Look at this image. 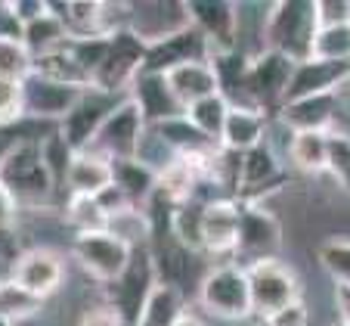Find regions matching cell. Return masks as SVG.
I'll return each mask as SVG.
<instances>
[{"label": "cell", "mask_w": 350, "mask_h": 326, "mask_svg": "<svg viewBox=\"0 0 350 326\" xmlns=\"http://www.w3.org/2000/svg\"><path fill=\"white\" fill-rule=\"evenodd\" d=\"M319 32L317 0H285L270 3L264 22V50L285 56L288 62L313 60V40Z\"/></svg>", "instance_id": "1"}, {"label": "cell", "mask_w": 350, "mask_h": 326, "mask_svg": "<svg viewBox=\"0 0 350 326\" xmlns=\"http://www.w3.org/2000/svg\"><path fill=\"white\" fill-rule=\"evenodd\" d=\"M127 100L139 109V118H143L146 127L161 125V121L174 118V115H183V106L174 100L171 87H167V78L161 72H146V68H139L137 78L127 87Z\"/></svg>", "instance_id": "17"}, {"label": "cell", "mask_w": 350, "mask_h": 326, "mask_svg": "<svg viewBox=\"0 0 350 326\" xmlns=\"http://www.w3.org/2000/svg\"><path fill=\"white\" fill-rule=\"evenodd\" d=\"M34 68V60L28 53L22 40H7L0 38V78L3 81H25Z\"/></svg>", "instance_id": "39"}, {"label": "cell", "mask_w": 350, "mask_h": 326, "mask_svg": "<svg viewBox=\"0 0 350 326\" xmlns=\"http://www.w3.org/2000/svg\"><path fill=\"white\" fill-rule=\"evenodd\" d=\"M291 68L295 62H288L279 53H270V50L252 53L248 75H245V109H260L264 115L279 112Z\"/></svg>", "instance_id": "6"}, {"label": "cell", "mask_w": 350, "mask_h": 326, "mask_svg": "<svg viewBox=\"0 0 350 326\" xmlns=\"http://www.w3.org/2000/svg\"><path fill=\"white\" fill-rule=\"evenodd\" d=\"M338 326H344V323H338Z\"/></svg>", "instance_id": "51"}, {"label": "cell", "mask_w": 350, "mask_h": 326, "mask_svg": "<svg viewBox=\"0 0 350 326\" xmlns=\"http://www.w3.org/2000/svg\"><path fill=\"white\" fill-rule=\"evenodd\" d=\"M335 305L341 314V323L350 326V286H335Z\"/></svg>", "instance_id": "48"}, {"label": "cell", "mask_w": 350, "mask_h": 326, "mask_svg": "<svg viewBox=\"0 0 350 326\" xmlns=\"http://www.w3.org/2000/svg\"><path fill=\"white\" fill-rule=\"evenodd\" d=\"M267 134H270V115H264L260 109L230 106L224 134H220V147L230 153H248V149L267 143Z\"/></svg>", "instance_id": "22"}, {"label": "cell", "mask_w": 350, "mask_h": 326, "mask_svg": "<svg viewBox=\"0 0 350 326\" xmlns=\"http://www.w3.org/2000/svg\"><path fill=\"white\" fill-rule=\"evenodd\" d=\"M325 147H329L325 171H332V177L338 180V186L350 196V134L347 131H329L325 134Z\"/></svg>", "instance_id": "37"}, {"label": "cell", "mask_w": 350, "mask_h": 326, "mask_svg": "<svg viewBox=\"0 0 350 326\" xmlns=\"http://www.w3.org/2000/svg\"><path fill=\"white\" fill-rule=\"evenodd\" d=\"M16 286L28 289L38 299H50L59 292V286L66 283V261L46 246L22 249V255L16 258V264L10 267V277Z\"/></svg>", "instance_id": "12"}, {"label": "cell", "mask_w": 350, "mask_h": 326, "mask_svg": "<svg viewBox=\"0 0 350 326\" xmlns=\"http://www.w3.org/2000/svg\"><path fill=\"white\" fill-rule=\"evenodd\" d=\"M25 118V106H22V84L19 81H3L0 78V125H13V121Z\"/></svg>", "instance_id": "41"}, {"label": "cell", "mask_w": 350, "mask_h": 326, "mask_svg": "<svg viewBox=\"0 0 350 326\" xmlns=\"http://www.w3.org/2000/svg\"><path fill=\"white\" fill-rule=\"evenodd\" d=\"M165 78H167V87H171V93H174V100H177L183 109L217 93V75H214V68L208 60L205 62H186V66H180V68H171Z\"/></svg>", "instance_id": "24"}, {"label": "cell", "mask_w": 350, "mask_h": 326, "mask_svg": "<svg viewBox=\"0 0 350 326\" xmlns=\"http://www.w3.org/2000/svg\"><path fill=\"white\" fill-rule=\"evenodd\" d=\"M146 125L139 118V109L131 100L118 103L109 112V118L99 125V131L90 140V153L103 155L106 162H118V159H133L137 155V143L143 137Z\"/></svg>", "instance_id": "11"}, {"label": "cell", "mask_w": 350, "mask_h": 326, "mask_svg": "<svg viewBox=\"0 0 350 326\" xmlns=\"http://www.w3.org/2000/svg\"><path fill=\"white\" fill-rule=\"evenodd\" d=\"M10 7H13V16L19 19V25H28V22L40 19L46 13V3H40V0H22V3H10Z\"/></svg>", "instance_id": "46"}, {"label": "cell", "mask_w": 350, "mask_h": 326, "mask_svg": "<svg viewBox=\"0 0 350 326\" xmlns=\"http://www.w3.org/2000/svg\"><path fill=\"white\" fill-rule=\"evenodd\" d=\"M189 25V13H186V0H146V3H131V19L127 28L137 34L143 44H155V40L167 38V34L180 32Z\"/></svg>", "instance_id": "15"}, {"label": "cell", "mask_w": 350, "mask_h": 326, "mask_svg": "<svg viewBox=\"0 0 350 326\" xmlns=\"http://www.w3.org/2000/svg\"><path fill=\"white\" fill-rule=\"evenodd\" d=\"M183 314H186V295L180 289L167 286V283H159L146 299L137 326H174Z\"/></svg>", "instance_id": "29"}, {"label": "cell", "mask_w": 350, "mask_h": 326, "mask_svg": "<svg viewBox=\"0 0 350 326\" xmlns=\"http://www.w3.org/2000/svg\"><path fill=\"white\" fill-rule=\"evenodd\" d=\"M211 56V47L192 25L180 28V32L167 34V38L146 44V56H143V68L146 72H161L167 75L171 68H180L186 62H205Z\"/></svg>", "instance_id": "13"}, {"label": "cell", "mask_w": 350, "mask_h": 326, "mask_svg": "<svg viewBox=\"0 0 350 326\" xmlns=\"http://www.w3.org/2000/svg\"><path fill=\"white\" fill-rule=\"evenodd\" d=\"M198 305L217 320H245L252 317V295L248 277L239 264H217L198 283Z\"/></svg>", "instance_id": "3"}, {"label": "cell", "mask_w": 350, "mask_h": 326, "mask_svg": "<svg viewBox=\"0 0 350 326\" xmlns=\"http://www.w3.org/2000/svg\"><path fill=\"white\" fill-rule=\"evenodd\" d=\"M317 19L319 28L344 25V22H350V3H344V0H317Z\"/></svg>", "instance_id": "43"}, {"label": "cell", "mask_w": 350, "mask_h": 326, "mask_svg": "<svg viewBox=\"0 0 350 326\" xmlns=\"http://www.w3.org/2000/svg\"><path fill=\"white\" fill-rule=\"evenodd\" d=\"M44 305H46L44 299L16 286L13 279H0V320H7L13 326L28 323V320H34L44 311Z\"/></svg>", "instance_id": "31"}, {"label": "cell", "mask_w": 350, "mask_h": 326, "mask_svg": "<svg viewBox=\"0 0 350 326\" xmlns=\"http://www.w3.org/2000/svg\"><path fill=\"white\" fill-rule=\"evenodd\" d=\"M143 56H146V44L131 28H121V32L109 34L106 56H103V66L93 75V87L103 93H121V97H127L131 81L143 68Z\"/></svg>", "instance_id": "7"}, {"label": "cell", "mask_w": 350, "mask_h": 326, "mask_svg": "<svg viewBox=\"0 0 350 326\" xmlns=\"http://www.w3.org/2000/svg\"><path fill=\"white\" fill-rule=\"evenodd\" d=\"M0 326H13V323H7V320H0Z\"/></svg>", "instance_id": "50"}, {"label": "cell", "mask_w": 350, "mask_h": 326, "mask_svg": "<svg viewBox=\"0 0 350 326\" xmlns=\"http://www.w3.org/2000/svg\"><path fill=\"white\" fill-rule=\"evenodd\" d=\"M338 93H317V97H304V100H291L279 106V121L288 127L291 134H329L338 115Z\"/></svg>", "instance_id": "20"}, {"label": "cell", "mask_w": 350, "mask_h": 326, "mask_svg": "<svg viewBox=\"0 0 350 326\" xmlns=\"http://www.w3.org/2000/svg\"><path fill=\"white\" fill-rule=\"evenodd\" d=\"M183 115L192 121V127H196V131H202L208 140L220 143L224 121H226V115H230V103H226L220 93H214V97H205V100H198V103H192V106H186Z\"/></svg>", "instance_id": "32"}, {"label": "cell", "mask_w": 350, "mask_h": 326, "mask_svg": "<svg viewBox=\"0 0 350 326\" xmlns=\"http://www.w3.org/2000/svg\"><path fill=\"white\" fill-rule=\"evenodd\" d=\"M78 97H81L78 87L56 84V81L40 78V75H34V72L22 81V106H25V118L59 125V121L68 115V109L75 106Z\"/></svg>", "instance_id": "14"}, {"label": "cell", "mask_w": 350, "mask_h": 326, "mask_svg": "<svg viewBox=\"0 0 350 326\" xmlns=\"http://www.w3.org/2000/svg\"><path fill=\"white\" fill-rule=\"evenodd\" d=\"M131 252L121 240H115L112 233L106 230H96V233H81L72 240V255L75 261L81 264V271L87 277L99 279V283H115L121 277V271L127 267L131 261Z\"/></svg>", "instance_id": "10"}, {"label": "cell", "mask_w": 350, "mask_h": 326, "mask_svg": "<svg viewBox=\"0 0 350 326\" xmlns=\"http://www.w3.org/2000/svg\"><path fill=\"white\" fill-rule=\"evenodd\" d=\"M106 233H112L115 240H121L127 249H143L152 240V224H149L143 208L127 205L118 214L106 218Z\"/></svg>", "instance_id": "30"}, {"label": "cell", "mask_w": 350, "mask_h": 326, "mask_svg": "<svg viewBox=\"0 0 350 326\" xmlns=\"http://www.w3.org/2000/svg\"><path fill=\"white\" fill-rule=\"evenodd\" d=\"M313 60L350 62V22H344V25L319 28L317 40H313Z\"/></svg>", "instance_id": "35"}, {"label": "cell", "mask_w": 350, "mask_h": 326, "mask_svg": "<svg viewBox=\"0 0 350 326\" xmlns=\"http://www.w3.org/2000/svg\"><path fill=\"white\" fill-rule=\"evenodd\" d=\"M56 16L62 19L68 38L84 40V38H109L106 28V3L96 0H78V3H50Z\"/></svg>", "instance_id": "25"}, {"label": "cell", "mask_w": 350, "mask_h": 326, "mask_svg": "<svg viewBox=\"0 0 350 326\" xmlns=\"http://www.w3.org/2000/svg\"><path fill=\"white\" fill-rule=\"evenodd\" d=\"M189 25L208 40L211 53L236 50V3L226 0H186Z\"/></svg>", "instance_id": "18"}, {"label": "cell", "mask_w": 350, "mask_h": 326, "mask_svg": "<svg viewBox=\"0 0 350 326\" xmlns=\"http://www.w3.org/2000/svg\"><path fill=\"white\" fill-rule=\"evenodd\" d=\"M155 286H159V271H155V261H152V249L149 246L133 249L127 267L121 271V277L115 279V283H109V289H112L109 305L118 311L121 323L137 326L139 311H143L146 299H149V292H152Z\"/></svg>", "instance_id": "4"}, {"label": "cell", "mask_w": 350, "mask_h": 326, "mask_svg": "<svg viewBox=\"0 0 350 326\" xmlns=\"http://www.w3.org/2000/svg\"><path fill=\"white\" fill-rule=\"evenodd\" d=\"M282 165H279L276 153L270 149V143H260V147L248 149V153H239V193L236 199H242L245 193L248 202H258V193L273 190V186L282 184Z\"/></svg>", "instance_id": "21"}, {"label": "cell", "mask_w": 350, "mask_h": 326, "mask_svg": "<svg viewBox=\"0 0 350 326\" xmlns=\"http://www.w3.org/2000/svg\"><path fill=\"white\" fill-rule=\"evenodd\" d=\"M40 155H44V165H46V171H50V177H53V184H56V193H62L66 171H68V165H72L75 149L59 137V131H50L44 140H40Z\"/></svg>", "instance_id": "36"}, {"label": "cell", "mask_w": 350, "mask_h": 326, "mask_svg": "<svg viewBox=\"0 0 350 326\" xmlns=\"http://www.w3.org/2000/svg\"><path fill=\"white\" fill-rule=\"evenodd\" d=\"M347 81H350V62H325V60L297 62L288 75V84H285L282 106L291 100L317 97V93H338Z\"/></svg>", "instance_id": "16"}, {"label": "cell", "mask_w": 350, "mask_h": 326, "mask_svg": "<svg viewBox=\"0 0 350 326\" xmlns=\"http://www.w3.org/2000/svg\"><path fill=\"white\" fill-rule=\"evenodd\" d=\"M174 326H205V323H202L198 317H192V314H183V317H180Z\"/></svg>", "instance_id": "49"}, {"label": "cell", "mask_w": 350, "mask_h": 326, "mask_svg": "<svg viewBox=\"0 0 350 326\" xmlns=\"http://www.w3.org/2000/svg\"><path fill=\"white\" fill-rule=\"evenodd\" d=\"M288 159L295 162L301 171L307 174H319L325 171L329 162V147H325V134H291L288 137Z\"/></svg>", "instance_id": "33"}, {"label": "cell", "mask_w": 350, "mask_h": 326, "mask_svg": "<svg viewBox=\"0 0 350 326\" xmlns=\"http://www.w3.org/2000/svg\"><path fill=\"white\" fill-rule=\"evenodd\" d=\"M282 246V224L276 214L260 208L258 202H242V218H239V240L236 252L245 258V267L258 264V261H270L279 255Z\"/></svg>", "instance_id": "9"}, {"label": "cell", "mask_w": 350, "mask_h": 326, "mask_svg": "<svg viewBox=\"0 0 350 326\" xmlns=\"http://www.w3.org/2000/svg\"><path fill=\"white\" fill-rule=\"evenodd\" d=\"M106 47H109V38H84V40H72V38H68V44H66L68 56H72V60L78 62L81 72L90 78V84H93V75H96V68L103 66Z\"/></svg>", "instance_id": "40"}, {"label": "cell", "mask_w": 350, "mask_h": 326, "mask_svg": "<svg viewBox=\"0 0 350 326\" xmlns=\"http://www.w3.org/2000/svg\"><path fill=\"white\" fill-rule=\"evenodd\" d=\"M40 140L44 137L19 140L0 162V184L10 190L19 208L46 205L50 196H56V184L44 165V155H40Z\"/></svg>", "instance_id": "2"}, {"label": "cell", "mask_w": 350, "mask_h": 326, "mask_svg": "<svg viewBox=\"0 0 350 326\" xmlns=\"http://www.w3.org/2000/svg\"><path fill=\"white\" fill-rule=\"evenodd\" d=\"M16 214H19V205H16V199L10 196L7 186L0 184V230H13Z\"/></svg>", "instance_id": "47"}, {"label": "cell", "mask_w": 350, "mask_h": 326, "mask_svg": "<svg viewBox=\"0 0 350 326\" xmlns=\"http://www.w3.org/2000/svg\"><path fill=\"white\" fill-rule=\"evenodd\" d=\"M124 100L127 97H121V93H103V90H96V87H87V90H81V97L75 100V106L68 109L66 118L56 125V131H59V137L66 140L75 153H81V149L90 147L93 134L109 118V112Z\"/></svg>", "instance_id": "8"}, {"label": "cell", "mask_w": 350, "mask_h": 326, "mask_svg": "<svg viewBox=\"0 0 350 326\" xmlns=\"http://www.w3.org/2000/svg\"><path fill=\"white\" fill-rule=\"evenodd\" d=\"M112 184L124 193V199L131 205L143 208L146 202L152 199L159 177H155V171L139 165L137 159H118V162H112Z\"/></svg>", "instance_id": "28"}, {"label": "cell", "mask_w": 350, "mask_h": 326, "mask_svg": "<svg viewBox=\"0 0 350 326\" xmlns=\"http://www.w3.org/2000/svg\"><path fill=\"white\" fill-rule=\"evenodd\" d=\"M264 323L267 326H310V311H307L304 299H297L291 305L273 311L270 317H264Z\"/></svg>", "instance_id": "42"}, {"label": "cell", "mask_w": 350, "mask_h": 326, "mask_svg": "<svg viewBox=\"0 0 350 326\" xmlns=\"http://www.w3.org/2000/svg\"><path fill=\"white\" fill-rule=\"evenodd\" d=\"M323 271L335 279V286H350V240H329L317 249Z\"/></svg>", "instance_id": "38"}, {"label": "cell", "mask_w": 350, "mask_h": 326, "mask_svg": "<svg viewBox=\"0 0 350 326\" xmlns=\"http://www.w3.org/2000/svg\"><path fill=\"white\" fill-rule=\"evenodd\" d=\"M62 218H66V224L75 230V236L106 230V214H103V208L96 205L93 196H66Z\"/></svg>", "instance_id": "34"}, {"label": "cell", "mask_w": 350, "mask_h": 326, "mask_svg": "<svg viewBox=\"0 0 350 326\" xmlns=\"http://www.w3.org/2000/svg\"><path fill=\"white\" fill-rule=\"evenodd\" d=\"M93 199H96V205L103 208V214H106V218H112V214H118L121 208L131 205V202L124 199V193H121V190H118L115 184H106L96 196H93Z\"/></svg>", "instance_id": "45"}, {"label": "cell", "mask_w": 350, "mask_h": 326, "mask_svg": "<svg viewBox=\"0 0 350 326\" xmlns=\"http://www.w3.org/2000/svg\"><path fill=\"white\" fill-rule=\"evenodd\" d=\"M152 127H155V134L165 140L167 149H171L177 159H198V155H208V153H214V149L220 147V143L208 140L202 131H196L186 115H174V118L161 121V125H152Z\"/></svg>", "instance_id": "26"}, {"label": "cell", "mask_w": 350, "mask_h": 326, "mask_svg": "<svg viewBox=\"0 0 350 326\" xmlns=\"http://www.w3.org/2000/svg\"><path fill=\"white\" fill-rule=\"evenodd\" d=\"M239 199H214L202 208V249L211 255H232L239 240Z\"/></svg>", "instance_id": "19"}, {"label": "cell", "mask_w": 350, "mask_h": 326, "mask_svg": "<svg viewBox=\"0 0 350 326\" xmlns=\"http://www.w3.org/2000/svg\"><path fill=\"white\" fill-rule=\"evenodd\" d=\"M106 184H112V162H106L103 155L81 149L72 155V165L66 171V190L68 196H96Z\"/></svg>", "instance_id": "23"}, {"label": "cell", "mask_w": 350, "mask_h": 326, "mask_svg": "<svg viewBox=\"0 0 350 326\" xmlns=\"http://www.w3.org/2000/svg\"><path fill=\"white\" fill-rule=\"evenodd\" d=\"M19 40L28 53H31V60H38V56H46V53H53V50H59V47H66L68 32H66V25H62V19L50 10V3H46V13L40 16V19L22 25Z\"/></svg>", "instance_id": "27"}, {"label": "cell", "mask_w": 350, "mask_h": 326, "mask_svg": "<svg viewBox=\"0 0 350 326\" xmlns=\"http://www.w3.org/2000/svg\"><path fill=\"white\" fill-rule=\"evenodd\" d=\"M245 277H248L252 314H258V317H270L273 311H279V308L301 299L297 273L279 258L258 261V264L245 267Z\"/></svg>", "instance_id": "5"}, {"label": "cell", "mask_w": 350, "mask_h": 326, "mask_svg": "<svg viewBox=\"0 0 350 326\" xmlns=\"http://www.w3.org/2000/svg\"><path fill=\"white\" fill-rule=\"evenodd\" d=\"M78 326H124L109 301H99V305H90L84 314L78 317Z\"/></svg>", "instance_id": "44"}]
</instances>
